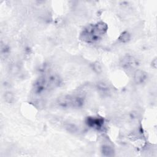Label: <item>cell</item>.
<instances>
[{
  "label": "cell",
  "instance_id": "cell-8",
  "mask_svg": "<svg viewBox=\"0 0 157 157\" xmlns=\"http://www.w3.org/2000/svg\"><path fill=\"white\" fill-rule=\"evenodd\" d=\"M3 98H4V100L6 102L10 104V103H12L13 101L14 96H13V94L11 91H7L4 93V96H3Z\"/></svg>",
  "mask_w": 157,
  "mask_h": 157
},
{
  "label": "cell",
  "instance_id": "cell-3",
  "mask_svg": "<svg viewBox=\"0 0 157 157\" xmlns=\"http://www.w3.org/2000/svg\"><path fill=\"white\" fill-rule=\"evenodd\" d=\"M137 61L136 58L132 56L128 55L122 59L120 64L122 67L125 69H132L137 66Z\"/></svg>",
  "mask_w": 157,
  "mask_h": 157
},
{
  "label": "cell",
  "instance_id": "cell-7",
  "mask_svg": "<svg viewBox=\"0 0 157 157\" xmlns=\"http://www.w3.org/2000/svg\"><path fill=\"white\" fill-rule=\"evenodd\" d=\"M97 88L101 92H102L104 93L106 92H108L110 90L109 85L104 82H98L97 84Z\"/></svg>",
  "mask_w": 157,
  "mask_h": 157
},
{
  "label": "cell",
  "instance_id": "cell-1",
  "mask_svg": "<svg viewBox=\"0 0 157 157\" xmlns=\"http://www.w3.org/2000/svg\"><path fill=\"white\" fill-rule=\"evenodd\" d=\"M107 29V25L103 21L90 24L86 26L82 31L80 39L87 43L97 42L105 35Z\"/></svg>",
  "mask_w": 157,
  "mask_h": 157
},
{
  "label": "cell",
  "instance_id": "cell-9",
  "mask_svg": "<svg viewBox=\"0 0 157 157\" xmlns=\"http://www.w3.org/2000/svg\"><path fill=\"white\" fill-rule=\"evenodd\" d=\"M92 68L96 74H101L102 71V66L98 61H96L94 63H93Z\"/></svg>",
  "mask_w": 157,
  "mask_h": 157
},
{
  "label": "cell",
  "instance_id": "cell-2",
  "mask_svg": "<svg viewBox=\"0 0 157 157\" xmlns=\"http://www.w3.org/2000/svg\"><path fill=\"white\" fill-rule=\"evenodd\" d=\"M86 124L90 128L100 130L104 126V120L102 117H89L86 120Z\"/></svg>",
  "mask_w": 157,
  "mask_h": 157
},
{
  "label": "cell",
  "instance_id": "cell-5",
  "mask_svg": "<svg viewBox=\"0 0 157 157\" xmlns=\"http://www.w3.org/2000/svg\"><path fill=\"white\" fill-rule=\"evenodd\" d=\"M101 153L104 156H112L114 155L115 151L112 146L104 144L101 147Z\"/></svg>",
  "mask_w": 157,
  "mask_h": 157
},
{
  "label": "cell",
  "instance_id": "cell-10",
  "mask_svg": "<svg viewBox=\"0 0 157 157\" xmlns=\"http://www.w3.org/2000/svg\"><path fill=\"white\" fill-rule=\"evenodd\" d=\"M152 67H153L155 69L156 67V59L155 58L153 60H152Z\"/></svg>",
  "mask_w": 157,
  "mask_h": 157
},
{
  "label": "cell",
  "instance_id": "cell-4",
  "mask_svg": "<svg viewBox=\"0 0 157 157\" xmlns=\"http://www.w3.org/2000/svg\"><path fill=\"white\" fill-rule=\"evenodd\" d=\"M148 75L144 71L137 69L134 71L133 74L134 82L137 85H142L147 80Z\"/></svg>",
  "mask_w": 157,
  "mask_h": 157
},
{
  "label": "cell",
  "instance_id": "cell-6",
  "mask_svg": "<svg viewBox=\"0 0 157 157\" xmlns=\"http://www.w3.org/2000/svg\"><path fill=\"white\" fill-rule=\"evenodd\" d=\"M131 39V34L127 31H124L121 33L118 37V40L121 43H127Z\"/></svg>",
  "mask_w": 157,
  "mask_h": 157
}]
</instances>
